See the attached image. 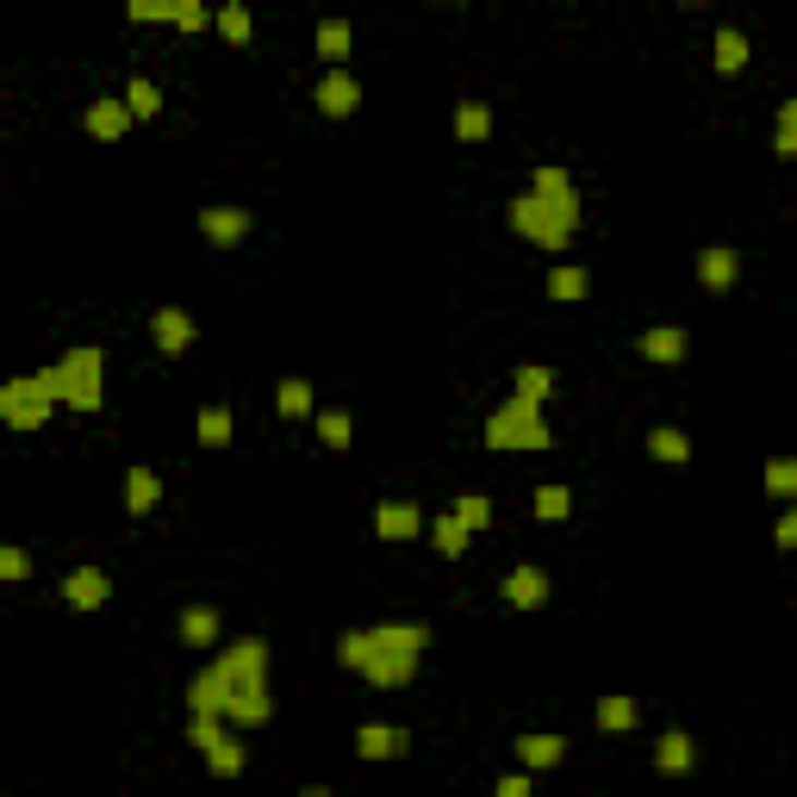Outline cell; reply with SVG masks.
I'll use <instances>...</instances> for the list:
<instances>
[{
    "mask_svg": "<svg viewBox=\"0 0 797 797\" xmlns=\"http://www.w3.org/2000/svg\"><path fill=\"white\" fill-rule=\"evenodd\" d=\"M218 667L231 673V704H225V716L231 723H243V729H262L268 716H275V698H268V642H238L218 654Z\"/></svg>",
    "mask_w": 797,
    "mask_h": 797,
    "instance_id": "6da1fadb",
    "label": "cell"
},
{
    "mask_svg": "<svg viewBox=\"0 0 797 797\" xmlns=\"http://www.w3.org/2000/svg\"><path fill=\"white\" fill-rule=\"evenodd\" d=\"M424 642H431V629L424 624H381L374 629V654H367L362 679L367 686H411V673H418V661H424Z\"/></svg>",
    "mask_w": 797,
    "mask_h": 797,
    "instance_id": "7a4b0ae2",
    "label": "cell"
},
{
    "mask_svg": "<svg viewBox=\"0 0 797 797\" xmlns=\"http://www.w3.org/2000/svg\"><path fill=\"white\" fill-rule=\"evenodd\" d=\"M486 449H548V418H542V399H530V393H511L505 406L486 418Z\"/></svg>",
    "mask_w": 797,
    "mask_h": 797,
    "instance_id": "3957f363",
    "label": "cell"
},
{
    "mask_svg": "<svg viewBox=\"0 0 797 797\" xmlns=\"http://www.w3.org/2000/svg\"><path fill=\"white\" fill-rule=\"evenodd\" d=\"M50 381H57V399L69 411H100V399H107V355L87 343L69 349L63 362L50 367Z\"/></svg>",
    "mask_w": 797,
    "mask_h": 797,
    "instance_id": "277c9868",
    "label": "cell"
},
{
    "mask_svg": "<svg viewBox=\"0 0 797 797\" xmlns=\"http://www.w3.org/2000/svg\"><path fill=\"white\" fill-rule=\"evenodd\" d=\"M511 231H518V238H530L536 250H567V243H573V231H580V218H567L555 200H542L536 188H530V194L511 200Z\"/></svg>",
    "mask_w": 797,
    "mask_h": 797,
    "instance_id": "5b68a950",
    "label": "cell"
},
{
    "mask_svg": "<svg viewBox=\"0 0 797 797\" xmlns=\"http://www.w3.org/2000/svg\"><path fill=\"white\" fill-rule=\"evenodd\" d=\"M50 406H63L50 367H44V374H20V381L0 387V418H7L13 431H38V424H50Z\"/></svg>",
    "mask_w": 797,
    "mask_h": 797,
    "instance_id": "8992f818",
    "label": "cell"
},
{
    "mask_svg": "<svg viewBox=\"0 0 797 797\" xmlns=\"http://www.w3.org/2000/svg\"><path fill=\"white\" fill-rule=\"evenodd\" d=\"M498 599L511 604V611H542V604H548V573L523 560V567H511V573H505V585H498Z\"/></svg>",
    "mask_w": 797,
    "mask_h": 797,
    "instance_id": "52a82bcc",
    "label": "cell"
},
{
    "mask_svg": "<svg viewBox=\"0 0 797 797\" xmlns=\"http://www.w3.org/2000/svg\"><path fill=\"white\" fill-rule=\"evenodd\" d=\"M225 704H231V673L213 661L206 673H194V686H188V711H194V716H225Z\"/></svg>",
    "mask_w": 797,
    "mask_h": 797,
    "instance_id": "ba28073f",
    "label": "cell"
},
{
    "mask_svg": "<svg viewBox=\"0 0 797 797\" xmlns=\"http://www.w3.org/2000/svg\"><path fill=\"white\" fill-rule=\"evenodd\" d=\"M250 225H256V218H250V206H206V213H200V231H206L218 250L243 243V238H250Z\"/></svg>",
    "mask_w": 797,
    "mask_h": 797,
    "instance_id": "9c48e42d",
    "label": "cell"
},
{
    "mask_svg": "<svg viewBox=\"0 0 797 797\" xmlns=\"http://www.w3.org/2000/svg\"><path fill=\"white\" fill-rule=\"evenodd\" d=\"M355 107H362V82H355L349 69H330L318 82V112L324 119H349Z\"/></svg>",
    "mask_w": 797,
    "mask_h": 797,
    "instance_id": "30bf717a",
    "label": "cell"
},
{
    "mask_svg": "<svg viewBox=\"0 0 797 797\" xmlns=\"http://www.w3.org/2000/svg\"><path fill=\"white\" fill-rule=\"evenodd\" d=\"M406 748H411V735L399 723H362L355 729V754L362 760H399Z\"/></svg>",
    "mask_w": 797,
    "mask_h": 797,
    "instance_id": "8fae6325",
    "label": "cell"
},
{
    "mask_svg": "<svg viewBox=\"0 0 797 797\" xmlns=\"http://www.w3.org/2000/svg\"><path fill=\"white\" fill-rule=\"evenodd\" d=\"M150 337H156L162 355H188V349H194V318H188L181 305H162V312L150 318Z\"/></svg>",
    "mask_w": 797,
    "mask_h": 797,
    "instance_id": "7c38bea8",
    "label": "cell"
},
{
    "mask_svg": "<svg viewBox=\"0 0 797 797\" xmlns=\"http://www.w3.org/2000/svg\"><path fill=\"white\" fill-rule=\"evenodd\" d=\"M131 119H137V112H131V100H94L82 125H87V137H100V144H119V137L131 131Z\"/></svg>",
    "mask_w": 797,
    "mask_h": 797,
    "instance_id": "4fadbf2b",
    "label": "cell"
},
{
    "mask_svg": "<svg viewBox=\"0 0 797 797\" xmlns=\"http://www.w3.org/2000/svg\"><path fill=\"white\" fill-rule=\"evenodd\" d=\"M63 599L75 604V611H100V604L112 599V580L100 567H75V573H63Z\"/></svg>",
    "mask_w": 797,
    "mask_h": 797,
    "instance_id": "5bb4252c",
    "label": "cell"
},
{
    "mask_svg": "<svg viewBox=\"0 0 797 797\" xmlns=\"http://www.w3.org/2000/svg\"><path fill=\"white\" fill-rule=\"evenodd\" d=\"M374 530H381V542H411L418 530H424V511L406 505V498H387V505L374 511Z\"/></svg>",
    "mask_w": 797,
    "mask_h": 797,
    "instance_id": "9a60e30c",
    "label": "cell"
},
{
    "mask_svg": "<svg viewBox=\"0 0 797 797\" xmlns=\"http://www.w3.org/2000/svg\"><path fill=\"white\" fill-rule=\"evenodd\" d=\"M642 362H661V367H673V362H686V330L679 324H654V330H642Z\"/></svg>",
    "mask_w": 797,
    "mask_h": 797,
    "instance_id": "2e32d148",
    "label": "cell"
},
{
    "mask_svg": "<svg viewBox=\"0 0 797 797\" xmlns=\"http://www.w3.org/2000/svg\"><path fill=\"white\" fill-rule=\"evenodd\" d=\"M530 188H536L542 200H555V206H560V213H567V218H580V194H573V174H567V169H555V162H542V169L530 174Z\"/></svg>",
    "mask_w": 797,
    "mask_h": 797,
    "instance_id": "e0dca14e",
    "label": "cell"
},
{
    "mask_svg": "<svg viewBox=\"0 0 797 797\" xmlns=\"http://www.w3.org/2000/svg\"><path fill=\"white\" fill-rule=\"evenodd\" d=\"M735 268H741V262H735V250H729V243H711V250H698V280H704L711 293L735 287Z\"/></svg>",
    "mask_w": 797,
    "mask_h": 797,
    "instance_id": "ac0fdd59",
    "label": "cell"
},
{
    "mask_svg": "<svg viewBox=\"0 0 797 797\" xmlns=\"http://www.w3.org/2000/svg\"><path fill=\"white\" fill-rule=\"evenodd\" d=\"M156 505H162V480H156L150 468H131L125 474V511L131 518H150Z\"/></svg>",
    "mask_w": 797,
    "mask_h": 797,
    "instance_id": "d6986e66",
    "label": "cell"
},
{
    "mask_svg": "<svg viewBox=\"0 0 797 797\" xmlns=\"http://www.w3.org/2000/svg\"><path fill=\"white\" fill-rule=\"evenodd\" d=\"M654 766H661V773H691V766H698V748H691V735H679V729L661 735V741H654Z\"/></svg>",
    "mask_w": 797,
    "mask_h": 797,
    "instance_id": "ffe728a7",
    "label": "cell"
},
{
    "mask_svg": "<svg viewBox=\"0 0 797 797\" xmlns=\"http://www.w3.org/2000/svg\"><path fill=\"white\" fill-rule=\"evenodd\" d=\"M585 287H592V275H585L580 262H560V268H548V300H555V305L585 300Z\"/></svg>",
    "mask_w": 797,
    "mask_h": 797,
    "instance_id": "44dd1931",
    "label": "cell"
},
{
    "mask_svg": "<svg viewBox=\"0 0 797 797\" xmlns=\"http://www.w3.org/2000/svg\"><path fill=\"white\" fill-rule=\"evenodd\" d=\"M181 642L188 648H213L218 642V611L213 604H188V611H181Z\"/></svg>",
    "mask_w": 797,
    "mask_h": 797,
    "instance_id": "7402d4cb",
    "label": "cell"
},
{
    "mask_svg": "<svg viewBox=\"0 0 797 797\" xmlns=\"http://www.w3.org/2000/svg\"><path fill=\"white\" fill-rule=\"evenodd\" d=\"M560 754H567V741H560V735H518V760L530 766V773L560 766Z\"/></svg>",
    "mask_w": 797,
    "mask_h": 797,
    "instance_id": "603a6c76",
    "label": "cell"
},
{
    "mask_svg": "<svg viewBox=\"0 0 797 797\" xmlns=\"http://www.w3.org/2000/svg\"><path fill=\"white\" fill-rule=\"evenodd\" d=\"M349 50H355V32H349V20H324V25H318V57H324L330 69H343Z\"/></svg>",
    "mask_w": 797,
    "mask_h": 797,
    "instance_id": "cb8c5ba5",
    "label": "cell"
},
{
    "mask_svg": "<svg viewBox=\"0 0 797 797\" xmlns=\"http://www.w3.org/2000/svg\"><path fill=\"white\" fill-rule=\"evenodd\" d=\"M468 536H474V530H468V523L455 518V511H443V518L431 523V542H436V555H461V548H468Z\"/></svg>",
    "mask_w": 797,
    "mask_h": 797,
    "instance_id": "d4e9b609",
    "label": "cell"
},
{
    "mask_svg": "<svg viewBox=\"0 0 797 797\" xmlns=\"http://www.w3.org/2000/svg\"><path fill=\"white\" fill-rule=\"evenodd\" d=\"M648 455H654V461H686L691 443H686V431H673V424H654V431H648Z\"/></svg>",
    "mask_w": 797,
    "mask_h": 797,
    "instance_id": "484cf974",
    "label": "cell"
},
{
    "mask_svg": "<svg viewBox=\"0 0 797 797\" xmlns=\"http://www.w3.org/2000/svg\"><path fill=\"white\" fill-rule=\"evenodd\" d=\"M716 69H723V75L748 69V38H741L735 25H723V32H716Z\"/></svg>",
    "mask_w": 797,
    "mask_h": 797,
    "instance_id": "4316f807",
    "label": "cell"
},
{
    "mask_svg": "<svg viewBox=\"0 0 797 797\" xmlns=\"http://www.w3.org/2000/svg\"><path fill=\"white\" fill-rule=\"evenodd\" d=\"M486 131H493V112L480 107V100H461V107H455V137H468V144H480Z\"/></svg>",
    "mask_w": 797,
    "mask_h": 797,
    "instance_id": "83f0119b",
    "label": "cell"
},
{
    "mask_svg": "<svg viewBox=\"0 0 797 797\" xmlns=\"http://www.w3.org/2000/svg\"><path fill=\"white\" fill-rule=\"evenodd\" d=\"M766 493L785 498V505L797 498V455H778V461H766Z\"/></svg>",
    "mask_w": 797,
    "mask_h": 797,
    "instance_id": "f1b7e54d",
    "label": "cell"
},
{
    "mask_svg": "<svg viewBox=\"0 0 797 797\" xmlns=\"http://www.w3.org/2000/svg\"><path fill=\"white\" fill-rule=\"evenodd\" d=\"M194 431H200V443H206V449H225V443H231V411H225V406H206Z\"/></svg>",
    "mask_w": 797,
    "mask_h": 797,
    "instance_id": "f546056e",
    "label": "cell"
},
{
    "mask_svg": "<svg viewBox=\"0 0 797 797\" xmlns=\"http://www.w3.org/2000/svg\"><path fill=\"white\" fill-rule=\"evenodd\" d=\"M218 32L231 44H250V0H225L218 7Z\"/></svg>",
    "mask_w": 797,
    "mask_h": 797,
    "instance_id": "4dcf8cb0",
    "label": "cell"
},
{
    "mask_svg": "<svg viewBox=\"0 0 797 797\" xmlns=\"http://www.w3.org/2000/svg\"><path fill=\"white\" fill-rule=\"evenodd\" d=\"M275 411H280V418H305V411H312V387H305V381H280V387H275Z\"/></svg>",
    "mask_w": 797,
    "mask_h": 797,
    "instance_id": "1f68e13d",
    "label": "cell"
},
{
    "mask_svg": "<svg viewBox=\"0 0 797 797\" xmlns=\"http://www.w3.org/2000/svg\"><path fill=\"white\" fill-rule=\"evenodd\" d=\"M367 654H374V629H349L343 642H337V661H343V667H355V673L367 667Z\"/></svg>",
    "mask_w": 797,
    "mask_h": 797,
    "instance_id": "d6a6232c",
    "label": "cell"
},
{
    "mask_svg": "<svg viewBox=\"0 0 797 797\" xmlns=\"http://www.w3.org/2000/svg\"><path fill=\"white\" fill-rule=\"evenodd\" d=\"M567 511H573V493H567V486H536V518L542 523H560Z\"/></svg>",
    "mask_w": 797,
    "mask_h": 797,
    "instance_id": "836d02e7",
    "label": "cell"
},
{
    "mask_svg": "<svg viewBox=\"0 0 797 797\" xmlns=\"http://www.w3.org/2000/svg\"><path fill=\"white\" fill-rule=\"evenodd\" d=\"M318 436H324V449H349V436H355L349 411H318Z\"/></svg>",
    "mask_w": 797,
    "mask_h": 797,
    "instance_id": "e575fe53",
    "label": "cell"
},
{
    "mask_svg": "<svg viewBox=\"0 0 797 797\" xmlns=\"http://www.w3.org/2000/svg\"><path fill=\"white\" fill-rule=\"evenodd\" d=\"M599 729H636V698H599Z\"/></svg>",
    "mask_w": 797,
    "mask_h": 797,
    "instance_id": "d590c367",
    "label": "cell"
},
{
    "mask_svg": "<svg viewBox=\"0 0 797 797\" xmlns=\"http://www.w3.org/2000/svg\"><path fill=\"white\" fill-rule=\"evenodd\" d=\"M125 100H131V112H137V119H156V112H162V94H156V82H144V75L125 87Z\"/></svg>",
    "mask_w": 797,
    "mask_h": 797,
    "instance_id": "8d00e7d4",
    "label": "cell"
},
{
    "mask_svg": "<svg viewBox=\"0 0 797 797\" xmlns=\"http://www.w3.org/2000/svg\"><path fill=\"white\" fill-rule=\"evenodd\" d=\"M455 518L468 523V530H486V523H493V505H486L480 493H461L455 498Z\"/></svg>",
    "mask_w": 797,
    "mask_h": 797,
    "instance_id": "74e56055",
    "label": "cell"
},
{
    "mask_svg": "<svg viewBox=\"0 0 797 797\" xmlns=\"http://www.w3.org/2000/svg\"><path fill=\"white\" fill-rule=\"evenodd\" d=\"M125 20H131V25L169 20V25H174V0H125Z\"/></svg>",
    "mask_w": 797,
    "mask_h": 797,
    "instance_id": "f35d334b",
    "label": "cell"
},
{
    "mask_svg": "<svg viewBox=\"0 0 797 797\" xmlns=\"http://www.w3.org/2000/svg\"><path fill=\"white\" fill-rule=\"evenodd\" d=\"M518 393H530V399H548L555 393V367H518Z\"/></svg>",
    "mask_w": 797,
    "mask_h": 797,
    "instance_id": "ab89813d",
    "label": "cell"
},
{
    "mask_svg": "<svg viewBox=\"0 0 797 797\" xmlns=\"http://www.w3.org/2000/svg\"><path fill=\"white\" fill-rule=\"evenodd\" d=\"M174 25L181 32H206V7L200 0H174Z\"/></svg>",
    "mask_w": 797,
    "mask_h": 797,
    "instance_id": "60d3db41",
    "label": "cell"
},
{
    "mask_svg": "<svg viewBox=\"0 0 797 797\" xmlns=\"http://www.w3.org/2000/svg\"><path fill=\"white\" fill-rule=\"evenodd\" d=\"M773 536H778V548H797V498L778 511V523H773Z\"/></svg>",
    "mask_w": 797,
    "mask_h": 797,
    "instance_id": "b9f144b4",
    "label": "cell"
},
{
    "mask_svg": "<svg viewBox=\"0 0 797 797\" xmlns=\"http://www.w3.org/2000/svg\"><path fill=\"white\" fill-rule=\"evenodd\" d=\"M0 573H7V580H25V573H32V555H25V548H0Z\"/></svg>",
    "mask_w": 797,
    "mask_h": 797,
    "instance_id": "7bdbcfd3",
    "label": "cell"
},
{
    "mask_svg": "<svg viewBox=\"0 0 797 797\" xmlns=\"http://www.w3.org/2000/svg\"><path fill=\"white\" fill-rule=\"evenodd\" d=\"M530 792V773H511V778H498V797H523Z\"/></svg>",
    "mask_w": 797,
    "mask_h": 797,
    "instance_id": "ee69618b",
    "label": "cell"
}]
</instances>
